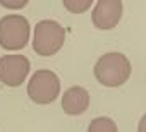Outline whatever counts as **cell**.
Returning <instances> with one entry per match:
<instances>
[{
    "label": "cell",
    "mask_w": 146,
    "mask_h": 132,
    "mask_svg": "<svg viewBox=\"0 0 146 132\" xmlns=\"http://www.w3.org/2000/svg\"><path fill=\"white\" fill-rule=\"evenodd\" d=\"M93 72L100 84L107 88H119L129 81L132 67H131L129 58L124 53L110 51V53L102 55L96 60Z\"/></svg>",
    "instance_id": "6da1fadb"
},
{
    "label": "cell",
    "mask_w": 146,
    "mask_h": 132,
    "mask_svg": "<svg viewBox=\"0 0 146 132\" xmlns=\"http://www.w3.org/2000/svg\"><path fill=\"white\" fill-rule=\"evenodd\" d=\"M29 22L24 16L9 14L0 19V46L9 51L24 48L29 41Z\"/></svg>",
    "instance_id": "3957f363"
},
{
    "label": "cell",
    "mask_w": 146,
    "mask_h": 132,
    "mask_svg": "<svg viewBox=\"0 0 146 132\" xmlns=\"http://www.w3.org/2000/svg\"><path fill=\"white\" fill-rule=\"evenodd\" d=\"M122 9L124 7L120 0H100V2H96L91 14L95 28L103 31L113 29L122 19Z\"/></svg>",
    "instance_id": "8992f818"
},
{
    "label": "cell",
    "mask_w": 146,
    "mask_h": 132,
    "mask_svg": "<svg viewBox=\"0 0 146 132\" xmlns=\"http://www.w3.org/2000/svg\"><path fill=\"white\" fill-rule=\"evenodd\" d=\"M62 5L72 14H83L93 5V0H62Z\"/></svg>",
    "instance_id": "9c48e42d"
},
{
    "label": "cell",
    "mask_w": 146,
    "mask_h": 132,
    "mask_svg": "<svg viewBox=\"0 0 146 132\" xmlns=\"http://www.w3.org/2000/svg\"><path fill=\"white\" fill-rule=\"evenodd\" d=\"M90 106V93L83 86H72L62 96V110L67 115H81Z\"/></svg>",
    "instance_id": "52a82bcc"
},
{
    "label": "cell",
    "mask_w": 146,
    "mask_h": 132,
    "mask_svg": "<svg viewBox=\"0 0 146 132\" xmlns=\"http://www.w3.org/2000/svg\"><path fill=\"white\" fill-rule=\"evenodd\" d=\"M31 69V63L24 55H4L0 57V82L9 88L21 86Z\"/></svg>",
    "instance_id": "5b68a950"
},
{
    "label": "cell",
    "mask_w": 146,
    "mask_h": 132,
    "mask_svg": "<svg viewBox=\"0 0 146 132\" xmlns=\"http://www.w3.org/2000/svg\"><path fill=\"white\" fill-rule=\"evenodd\" d=\"M65 41V29L52 19H43L35 26L33 50L41 57L55 55Z\"/></svg>",
    "instance_id": "7a4b0ae2"
},
{
    "label": "cell",
    "mask_w": 146,
    "mask_h": 132,
    "mask_svg": "<svg viewBox=\"0 0 146 132\" xmlns=\"http://www.w3.org/2000/svg\"><path fill=\"white\" fill-rule=\"evenodd\" d=\"M88 132H119V129L110 117H96L88 125Z\"/></svg>",
    "instance_id": "ba28073f"
},
{
    "label": "cell",
    "mask_w": 146,
    "mask_h": 132,
    "mask_svg": "<svg viewBox=\"0 0 146 132\" xmlns=\"http://www.w3.org/2000/svg\"><path fill=\"white\" fill-rule=\"evenodd\" d=\"M137 132H146V113L141 117V120L137 123Z\"/></svg>",
    "instance_id": "8fae6325"
},
{
    "label": "cell",
    "mask_w": 146,
    "mask_h": 132,
    "mask_svg": "<svg viewBox=\"0 0 146 132\" xmlns=\"http://www.w3.org/2000/svg\"><path fill=\"white\" fill-rule=\"evenodd\" d=\"M0 5L5 7V9H23L28 5V0H17V2H7V0H0Z\"/></svg>",
    "instance_id": "30bf717a"
},
{
    "label": "cell",
    "mask_w": 146,
    "mask_h": 132,
    "mask_svg": "<svg viewBox=\"0 0 146 132\" xmlns=\"http://www.w3.org/2000/svg\"><path fill=\"white\" fill-rule=\"evenodd\" d=\"M60 94V79L52 71H36L28 82V96L36 105H50Z\"/></svg>",
    "instance_id": "277c9868"
}]
</instances>
